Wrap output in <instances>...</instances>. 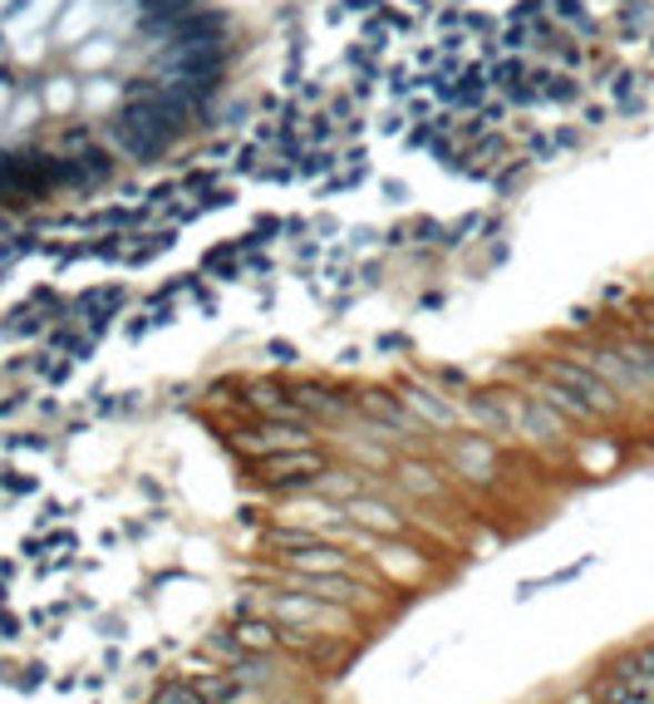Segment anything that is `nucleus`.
Instances as JSON below:
<instances>
[{"label":"nucleus","mask_w":654,"mask_h":704,"mask_svg":"<svg viewBox=\"0 0 654 704\" xmlns=\"http://www.w3.org/2000/svg\"><path fill=\"white\" fill-rule=\"evenodd\" d=\"M256 89L241 0H0V232L168 188Z\"/></svg>","instance_id":"f257e3e1"},{"label":"nucleus","mask_w":654,"mask_h":704,"mask_svg":"<svg viewBox=\"0 0 654 704\" xmlns=\"http://www.w3.org/2000/svg\"><path fill=\"white\" fill-rule=\"evenodd\" d=\"M615 675H625V680H645V685L654 690V645H640L635 655H625V661L615 665Z\"/></svg>","instance_id":"f03ea898"},{"label":"nucleus","mask_w":654,"mask_h":704,"mask_svg":"<svg viewBox=\"0 0 654 704\" xmlns=\"http://www.w3.org/2000/svg\"><path fill=\"white\" fill-rule=\"evenodd\" d=\"M198 700L202 704H227V700H237V680H227V675H217V680H198Z\"/></svg>","instance_id":"7ed1b4c3"},{"label":"nucleus","mask_w":654,"mask_h":704,"mask_svg":"<svg viewBox=\"0 0 654 704\" xmlns=\"http://www.w3.org/2000/svg\"><path fill=\"white\" fill-rule=\"evenodd\" d=\"M305 586H310L315 596H325V601H350V586L335 582V576H310Z\"/></svg>","instance_id":"20e7f679"},{"label":"nucleus","mask_w":654,"mask_h":704,"mask_svg":"<svg viewBox=\"0 0 654 704\" xmlns=\"http://www.w3.org/2000/svg\"><path fill=\"white\" fill-rule=\"evenodd\" d=\"M153 704H202V700H198V690H192V685H168V690H158Z\"/></svg>","instance_id":"39448f33"},{"label":"nucleus","mask_w":654,"mask_h":704,"mask_svg":"<svg viewBox=\"0 0 654 704\" xmlns=\"http://www.w3.org/2000/svg\"><path fill=\"white\" fill-rule=\"evenodd\" d=\"M246 645H271L275 641V631H266V626H246V635H241Z\"/></svg>","instance_id":"423d86ee"}]
</instances>
